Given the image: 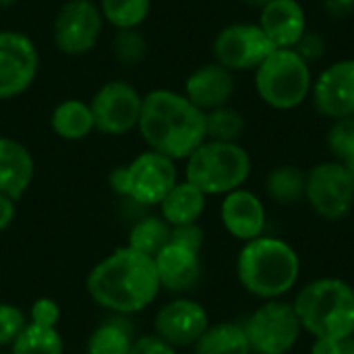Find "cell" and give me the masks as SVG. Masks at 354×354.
Returning a JSON list of instances; mask_svg holds the SVG:
<instances>
[{
  "label": "cell",
  "mask_w": 354,
  "mask_h": 354,
  "mask_svg": "<svg viewBox=\"0 0 354 354\" xmlns=\"http://www.w3.org/2000/svg\"><path fill=\"white\" fill-rule=\"evenodd\" d=\"M143 97L127 81H108L97 89L89 108L95 131L112 137L131 133L139 124Z\"/></svg>",
  "instance_id": "11"
},
{
  "label": "cell",
  "mask_w": 354,
  "mask_h": 354,
  "mask_svg": "<svg viewBox=\"0 0 354 354\" xmlns=\"http://www.w3.org/2000/svg\"><path fill=\"white\" fill-rule=\"evenodd\" d=\"M220 220L230 236L249 243L263 234L268 212L263 201L253 191L236 189L224 195L220 205Z\"/></svg>",
  "instance_id": "16"
},
{
  "label": "cell",
  "mask_w": 354,
  "mask_h": 354,
  "mask_svg": "<svg viewBox=\"0 0 354 354\" xmlns=\"http://www.w3.org/2000/svg\"><path fill=\"white\" fill-rule=\"evenodd\" d=\"M58 319H60V307L56 301L48 297L33 301L31 311H29V324L41 326V328H56Z\"/></svg>",
  "instance_id": "33"
},
{
  "label": "cell",
  "mask_w": 354,
  "mask_h": 354,
  "mask_svg": "<svg viewBox=\"0 0 354 354\" xmlns=\"http://www.w3.org/2000/svg\"><path fill=\"white\" fill-rule=\"evenodd\" d=\"M255 91L259 100L280 112L299 108L313 87L311 64L295 50L278 48L255 68Z\"/></svg>",
  "instance_id": "6"
},
{
  "label": "cell",
  "mask_w": 354,
  "mask_h": 354,
  "mask_svg": "<svg viewBox=\"0 0 354 354\" xmlns=\"http://www.w3.org/2000/svg\"><path fill=\"white\" fill-rule=\"evenodd\" d=\"M178 183L174 160L147 149L124 168L110 172V187L116 195L129 197L139 205H160Z\"/></svg>",
  "instance_id": "7"
},
{
  "label": "cell",
  "mask_w": 354,
  "mask_h": 354,
  "mask_svg": "<svg viewBox=\"0 0 354 354\" xmlns=\"http://www.w3.org/2000/svg\"><path fill=\"white\" fill-rule=\"evenodd\" d=\"M104 17L93 0H68L54 21V44L62 54H87L100 39Z\"/></svg>",
  "instance_id": "12"
},
{
  "label": "cell",
  "mask_w": 354,
  "mask_h": 354,
  "mask_svg": "<svg viewBox=\"0 0 354 354\" xmlns=\"http://www.w3.org/2000/svg\"><path fill=\"white\" fill-rule=\"evenodd\" d=\"M50 124H52V131L66 141H79L95 129L91 108L89 104L81 100L60 102L52 112Z\"/></svg>",
  "instance_id": "23"
},
{
  "label": "cell",
  "mask_w": 354,
  "mask_h": 354,
  "mask_svg": "<svg viewBox=\"0 0 354 354\" xmlns=\"http://www.w3.org/2000/svg\"><path fill=\"white\" fill-rule=\"evenodd\" d=\"M205 234L199 224H187V226H174L170 232V243L180 245L185 249H191L195 253H201Z\"/></svg>",
  "instance_id": "35"
},
{
  "label": "cell",
  "mask_w": 354,
  "mask_h": 354,
  "mask_svg": "<svg viewBox=\"0 0 354 354\" xmlns=\"http://www.w3.org/2000/svg\"><path fill=\"white\" fill-rule=\"evenodd\" d=\"M135 342V330L124 315H114L100 324L87 338L85 354H129Z\"/></svg>",
  "instance_id": "24"
},
{
  "label": "cell",
  "mask_w": 354,
  "mask_h": 354,
  "mask_svg": "<svg viewBox=\"0 0 354 354\" xmlns=\"http://www.w3.org/2000/svg\"><path fill=\"white\" fill-rule=\"evenodd\" d=\"M185 95L203 112L228 106L234 95V73L218 62L203 64L189 75Z\"/></svg>",
  "instance_id": "19"
},
{
  "label": "cell",
  "mask_w": 354,
  "mask_h": 354,
  "mask_svg": "<svg viewBox=\"0 0 354 354\" xmlns=\"http://www.w3.org/2000/svg\"><path fill=\"white\" fill-rule=\"evenodd\" d=\"M39 68V54L31 37L21 31H0V100L25 93Z\"/></svg>",
  "instance_id": "13"
},
{
  "label": "cell",
  "mask_w": 354,
  "mask_h": 354,
  "mask_svg": "<svg viewBox=\"0 0 354 354\" xmlns=\"http://www.w3.org/2000/svg\"><path fill=\"white\" fill-rule=\"evenodd\" d=\"M344 166L348 168V172H351V176H353V180H354V158L353 160H348V162H344Z\"/></svg>",
  "instance_id": "42"
},
{
  "label": "cell",
  "mask_w": 354,
  "mask_h": 354,
  "mask_svg": "<svg viewBox=\"0 0 354 354\" xmlns=\"http://www.w3.org/2000/svg\"><path fill=\"white\" fill-rule=\"evenodd\" d=\"M247 6H253V8H263L270 0H243Z\"/></svg>",
  "instance_id": "41"
},
{
  "label": "cell",
  "mask_w": 354,
  "mask_h": 354,
  "mask_svg": "<svg viewBox=\"0 0 354 354\" xmlns=\"http://www.w3.org/2000/svg\"><path fill=\"white\" fill-rule=\"evenodd\" d=\"M274 50L278 48L257 23L226 25L214 39L216 62L232 73L255 71Z\"/></svg>",
  "instance_id": "10"
},
{
  "label": "cell",
  "mask_w": 354,
  "mask_h": 354,
  "mask_svg": "<svg viewBox=\"0 0 354 354\" xmlns=\"http://www.w3.org/2000/svg\"><path fill=\"white\" fill-rule=\"evenodd\" d=\"M10 348V354H64V342L56 328H41L27 322Z\"/></svg>",
  "instance_id": "27"
},
{
  "label": "cell",
  "mask_w": 354,
  "mask_h": 354,
  "mask_svg": "<svg viewBox=\"0 0 354 354\" xmlns=\"http://www.w3.org/2000/svg\"><path fill=\"white\" fill-rule=\"evenodd\" d=\"M85 288L97 307L124 317L147 309L162 290L153 257L131 247H120L95 263Z\"/></svg>",
  "instance_id": "1"
},
{
  "label": "cell",
  "mask_w": 354,
  "mask_h": 354,
  "mask_svg": "<svg viewBox=\"0 0 354 354\" xmlns=\"http://www.w3.org/2000/svg\"><path fill=\"white\" fill-rule=\"evenodd\" d=\"M307 64H313V62H317V60H322L324 58V54H326V39H324V35L322 33H317V31H305V35L299 39V44L292 48Z\"/></svg>",
  "instance_id": "34"
},
{
  "label": "cell",
  "mask_w": 354,
  "mask_h": 354,
  "mask_svg": "<svg viewBox=\"0 0 354 354\" xmlns=\"http://www.w3.org/2000/svg\"><path fill=\"white\" fill-rule=\"evenodd\" d=\"M342 354H354V336L342 342Z\"/></svg>",
  "instance_id": "40"
},
{
  "label": "cell",
  "mask_w": 354,
  "mask_h": 354,
  "mask_svg": "<svg viewBox=\"0 0 354 354\" xmlns=\"http://www.w3.org/2000/svg\"><path fill=\"white\" fill-rule=\"evenodd\" d=\"M324 10L330 19H348L354 15V0H322Z\"/></svg>",
  "instance_id": "37"
},
{
  "label": "cell",
  "mask_w": 354,
  "mask_h": 354,
  "mask_svg": "<svg viewBox=\"0 0 354 354\" xmlns=\"http://www.w3.org/2000/svg\"><path fill=\"white\" fill-rule=\"evenodd\" d=\"M17 0H0V8H8V6H12Z\"/></svg>",
  "instance_id": "43"
},
{
  "label": "cell",
  "mask_w": 354,
  "mask_h": 354,
  "mask_svg": "<svg viewBox=\"0 0 354 354\" xmlns=\"http://www.w3.org/2000/svg\"><path fill=\"white\" fill-rule=\"evenodd\" d=\"M236 276L249 295L261 301H276L297 286L301 257L290 243L261 234L245 243L239 251Z\"/></svg>",
  "instance_id": "3"
},
{
  "label": "cell",
  "mask_w": 354,
  "mask_h": 354,
  "mask_svg": "<svg viewBox=\"0 0 354 354\" xmlns=\"http://www.w3.org/2000/svg\"><path fill=\"white\" fill-rule=\"evenodd\" d=\"M25 326L27 317L19 307L10 303H0V348L10 346Z\"/></svg>",
  "instance_id": "32"
},
{
  "label": "cell",
  "mask_w": 354,
  "mask_h": 354,
  "mask_svg": "<svg viewBox=\"0 0 354 354\" xmlns=\"http://www.w3.org/2000/svg\"><path fill=\"white\" fill-rule=\"evenodd\" d=\"M112 50L124 66H137L147 54V41L137 29H118L112 41Z\"/></svg>",
  "instance_id": "30"
},
{
  "label": "cell",
  "mask_w": 354,
  "mask_h": 354,
  "mask_svg": "<svg viewBox=\"0 0 354 354\" xmlns=\"http://www.w3.org/2000/svg\"><path fill=\"white\" fill-rule=\"evenodd\" d=\"M311 354H342V342L340 340H328V338H315Z\"/></svg>",
  "instance_id": "39"
},
{
  "label": "cell",
  "mask_w": 354,
  "mask_h": 354,
  "mask_svg": "<svg viewBox=\"0 0 354 354\" xmlns=\"http://www.w3.org/2000/svg\"><path fill=\"white\" fill-rule=\"evenodd\" d=\"M209 315L205 307L193 299H174L166 303L153 319V330L160 340L170 344L172 348H189L193 346L203 332L209 328Z\"/></svg>",
  "instance_id": "14"
},
{
  "label": "cell",
  "mask_w": 354,
  "mask_h": 354,
  "mask_svg": "<svg viewBox=\"0 0 354 354\" xmlns=\"http://www.w3.org/2000/svg\"><path fill=\"white\" fill-rule=\"evenodd\" d=\"M311 100L315 110L330 120L354 116V58L326 66L313 79Z\"/></svg>",
  "instance_id": "15"
},
{
  "label": "cell",
  "mask_w": 354,
  "mask_h": 354,
  "mask_svg": "<svg viewBox=\"0 0 354 354\" xmlns=\"http://www.w3.org/2000/svg\"><path fill=\"white\" fill-rule=\"evenodd\" d=\"M193 354H253L245 328L234 322L209 326L193 344Z\"/></svg>",
  "instance_id": "22"
},
{
  "label": "cell",
  "mask_w": 354,
  "mask_h": 354,
  "mask_svg": "<svg viewBox=\"0 0 354 354\" xmlns=\"http://www.w3.org/2000/svg\"><path fill=\"white\" fill-rule=\"evenodd\" d=\"M0 354H4V353H0Z\"/></svg>",
  "instance_id": "44"
},
{
  "label": "cell",
  "mask_w": 354,
  "mask_h": 354,
  "mask_svg": "<svg viewBox=\"0 0 354 354\" xmlns=\"http://www.w3.org/2000/svg\"><path fill=\"white\" fill-rule=\"evenodd\" d=\"M303 332L313 338L348 340L354 336V288L340 278H317L292 301Z\"/></svg>",
  "instance_id": "4"
},
{
  "label": "cell",
  "mask_w": 354,
  "mask_h": 354,
  "mask_svg": "<svg viewBox=\"0 0 354 354\" xmlns=\"http://www.w3.org/2000/svg\"><path fill=\"white\" fill-rule=\"evenodd\" d=\"M205 201H207V195L203 191H199L189 180H183V183H176L174 189L160 203V216L172 228L197 224V220L205 212Z\"/></svg>",
  "instance_id": "21"
},
{
  "label": "cell",
  "mask_w": 354,
  "mask_h": 354,
  "mask_svg": "<svg viewBox=\"0 0 354 354\" xmlns=\"http://www.w3.org/2000/svg\"><path fill=\"white\" fill-rule=\"evenodd\" d=\"M243 328L253 354H288L303 334L292 303L282 299L266 301L249 315Z\"/></svg>",
  "instance_id": "8"
},
{
  "label": "cell",
  "mask_w": 354,
  "mask_h": 354,
  "mask_svg": "<svg viewBox=\"0 0 354 354\" xmlns=\"http://www.w3.org/2000/svg\"><path fill=\"white\" fill-rule=\"evenodd\" d=\"M305 199L319 218L344 220L354 207V180L348 168L338 160L315 164L307 172Z\"/></svg>",
  "instance_id": "9"
},
{
  "label": "cell",
  "mask_w": 354,
  "mask_h": 354,
  "mask_svg": "<svg viewBox=\"0 0 354 354\" xmlns=\"http://www.w3.org/2000/svg\"><path fill=\"white\" fill-rule=\"evenodd\" d=\"M251 156L241 143L205 141L189 158L185 180L209 195H228L243 189L251 176Z\"/></svg>",
  "instance_id": "5"
},
{
  "label": "cell",
  "mask_w": 354,
  "mask_h": 354,
  "mask_svg": "<svg viewBox=\"0 0 354 354\" xmlns=\"http://www.w3.org/2000/svg\"><path fill=\"white\" fill-rule=\"evenodd\" d=\"M35 162L29 149L10 137H0V193L19 201L31 187Z\"/></svg>",
  "instance_id": "20"
},
{
  "label": "cell",
  "mask_w": 354,
  "mask_h": 354,
  "mask_svg": "<svg viewBox=\"0 0 354 354\" xmlns=\"http://www.w3.org/2000/svg\"><path fill=\"white\" fill-rule=\"evenodd\" d=\"M156 270L160 278V286L172 295H185L193 290L203 274L199 253L185 249L180 245L168 243L156 257Z\"/></svg>",
  "instance_id": "18"
},
{
  "label": "cell",
  "mask_w": 354,
  "mask_h": 354,
  "mask_svg": "<svg viewBox=\"0 0 354 354\" xmlns=\"http://www.w3.org/2000/svg\"><path fill=\"white\" fill-rule=\"evenodd\" d=\"M102 17L116 29H137L151 10V0H102Z\"/></svg>",
  "instance_id": "28"
},
{
  "label": "cell",
  "mask_w": 354,
  "mask_h": 354,
  "mask_svg": "<svg viewBox=\"0 0 354 354\" xmlns=\"http://www.w3.org/2000/svg\"><path fill=\"white\" fill-rule=\"evenodd\" d=\"M137 129L149 149L174 162L187 160L207 141L205 112L172 89H153L143 97Z\"/></svg>",
  "instance_id": "2"
},
{
  "label": "cell",
  "mask_w": 354,
  "mask_h": 354,
  "mask_svg": "<svg viewBox=\"0 0 354 354\" xmlns=\"http://www.w3.org/2000/svg\"><path fill=\"white\" fill-rule=\"evenodd\" d=\"M205 131L209 141L236 143L245 131V118L236 108L220 106L216 110L205 112Z\"/></svg>",
  "instance_id": "29"
},
{
  "label": "cell",
  "mask_w": 354,
  "mask_h": 354,
  "mask_svg": "<svg viewBox=\"0 0 354 354\" xmlns=\"http://www.w3.org/2000/svg\"><path fill=\"white\" fill-rule=\"evenodd\" d=\"M259 10L257 25L276 48L292 50L307 31V12L299 0H270Z\"/></svg>",
  "instance_id": "17"
},
{
  "label": "cell",
  "mask_w": 354,
  "mask_h": 354,
  "mask_svg": "<svg viewBox=\"0 0 354 354\" xmlns=\"http://www.w3.org/2000/svg\"><path fill=\"white\" fill-rule=\"evenodd\" d=\"M328 147L338 162H348L354 158V116L334 120L328 131Z\"/></svg>",
  "instance_id": "31"
},
{
  "label": "cell",
  "mask_w": 354,
  "mask_h": 354,
  "mask_svg": "<svg viewBox=\"0 0 354 354\" xmlns=\"http://www.w3.org/2000/svg\"><path fill=\"white\" fill-rule=\"evenodd\" d=\"M170 232H172V226L162 216H149V218L139 220L131 228L127 247L143 255L156 257L170 243Z\"/></svg>",
  "instance_id": "26"
},
{
  "label": "cell",
  "mask_w": 354,
  "mask_h": 354,
  "mask_svg": "<svg viewBox=\"0 0 354 354\" xmlns=\"http://www.w3.org/2000/svg\"><path fill=\"white\" fill-rule=\"evenodd\" d=\"M307 172L292 164H280L266 176V193L280 205H292L305 199Z\"/></svg>",
  "instance_id": "25"
},
{
  "label": "cell",
  "mask_w": 354,
  "mask_h": 354,
  "mask_svg": "<svg viewBox=\"0 0 354 354\" xmlns=\"http://www.w3.org/2000/svg\"><path fill=\"white\" fill-rule=\"evenodd\" d=\"M15 214H17L15 201L10 197H6V195L0 193V232H4L12 224Z\"/></svg>",
  "instance_id": "38"
},
{
  "label": "cell",
  "mask_w": 354,
  "mask_h": 354,
  "mask_svg": "<svg viewBox=\"0 0 354 354\" xmlns=\"http://www.w3.org/2000/svg\"><path fill=\"white\" fill-rule=\"evenodd\" d=\"M129 354H178L176 348H172L170 344H166L164 340H160L156 334L151 336H141V338H135L133 346Z\"/></svg>",
  "instance_id": "36"
}]
</instances>
